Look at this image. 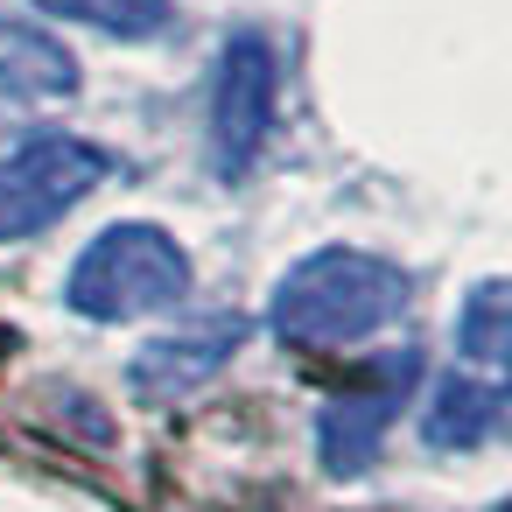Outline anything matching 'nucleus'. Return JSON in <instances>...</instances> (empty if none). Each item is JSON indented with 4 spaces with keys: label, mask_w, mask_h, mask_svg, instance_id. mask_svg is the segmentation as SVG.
Here are the masks:
<instances>
[{
    "label": "nucleus",
    "mask_w": 512,
    "mask_h": 512,
    "mask_svg": "<svg viewBox=\"0 0 512 512\" xmlns=\"http://www.w3.org/2000/svg\"><path fill=\"white\" fill-rule=\"evenodd\" d=\"M407 295H414V281L393 260L358 253V246H323L274 281L267 323L295 351H351V344L379 337L386 323H400Z\"/></svg>",
    "instance_id": "nucleus-1"
},
{
    "label": "nucleus",
    "mask_w": 512,
    "mask_h": 512,
    "mask_svg": "<svg viewBox=\"0 0 512 512\" xmlns=\"http://www.w3.org/2000/svg\"><path fill=\"white\" fill-rule=\"evenodd\" d=\"M183 295H190V253L176 246V232H162L148 218L106 225L64 281V302L85 323H134V316L176 309Z\"/></svg>",
    "instance_id": "nucleus-2"
},
{
    "label": "nucleus",
    "mask_w": 512,
    "mask_h": 512,
    "mask_svg": "<svg viewBox=\"0 0 512 512\" xmlns=\"http://www.w3.org/2000/svg\"><path fill=\"white\" fill-rule=\"evenodd\" d=\"M274 127H281V50L260 29H232L218 50V78H211V127H204L211 176L246 183Z\"/></svg>",
    "instance_id": "nucleus-3"
},
{
    "label": "nucleus",
    "mask_w": 512,
    "mask_h": 512,
    "mask_svg": "<svg viewBox=\"0 0 512 512\" xmlns=\"http://www.w3.org/2000/svg\"><path fill=\"white\" fill-rule=\"evenodd\" d=\"M113 176V155L85 134H36L0 155V246H22L71 218L99 183Z\"/></svg>",
    "instance_id": "nucleus-4"
},
{
    "label": "nucleus",
    "mask_w": 512,
    "mask_h": 512,
    "mask_svg": "<svg viewBox=\"0 0 512 512\" xmlns=\"http://www.w3.org/2000/svg\"><path fill=\"white\" fill-rule=\"evenodd\" d=\"M239 344H246V316H232V309L197 316V323H183V330H162V337H148V344L127 358V393H134L141 407H176V400H190L197 386H211V379L232 365Z\"/></svg>",
    "instance_id": "nucleus-5"
},
{
    "label": "nucleus",
    "mask_w": 512,
    "mask_h": 512,
    "mask_svg": "<svg viewBox=\"0 0 512 512\" xmlns=\"http://www.w3.org/2000/svg\"><path fill=\"white\" fill-rule=\"evenodd\" d=\"M414 372H421V358H414V351H386L379 365H365V386H358V393L323 400V414H316V449H323V463H330L337 477L372 470V456H379L386 428H393V421H400V407H407Z\"/></svg>",
    "instance_id": "nucleus-6"
},
{
    "label": "nucleus",
    "mask_w": 512,
    "mask_h": 512,
    "mask_svg": "<svg viewBox=\"0 0 512 512\" xmlns=\"http://www.w3.org/2000/svg\"><path fill=\"white\" fill-rule=\"evenodd\" d=\"M505 428V386L491 379H442L421 407V442L428 449H484Z\"/></svg>",
    "instance_id": "nucleus-7"
},
{
    "label": "nucleus",
    "mask_w": 512,
    "mask_h": 512,
    "mask_svg": "<svg viewBox=\"0 0 512 512\" xmlns=\"http://www.w3.org/2000/svg\"><path fill=\"white\" fill-rule=\"evenodd\" d=\"M0 85H8L15 99H71L78 92V64L50 36L8 29V36H0Z\"/></svg>",
    "instance_id": "nucleus-8"
},
{
    "label": "nucleus",
    "mask_w": 512,
    "mask_h": 512,
    "mask_svg": "<svg viewBox=\"0 0 512 512\" xmlns=\"http://www.w3.org/2000/svg\"><path fill=\"white\" fill-rule=\"evenodd\" d=\"M50 22H78V29H99L113 43H148L169 29L176 0H36Z\"/></svg>",
    "instance_id": "nucleus-9"
},
{
    "label": "nucleus",
    "mask_w": 512,
    "mask_h": 512,
    "mask_svg": "<svg viewBox=\"0 0 512 512\" xmlns=\"http://www.w3.org/2000/svg\"><path fill=\"white\" fill-rule=\"evenodd\" d=\"M456 351L470 358V365H505V351H512V323H505V281H477L470 288V302H463V316H456Z\"/></svg>",
    "instance_id": "nucleus-10"
},
{
    "label": "nucleus",
    "mask_w": 512,
    "mask_h": 512,
    "mask_svg": "<svg viewBox=\"0 0 512 512\" xmlns=\"http://www.w3.org/2000/svg\"><path fill=\"white\" fill-rule=\"evenodd\" d=\"M8 344H15V337H8V330H0V351H8Z\"/></svg>",
    "instance_id": "nucleus-11"
}]
</instances>
